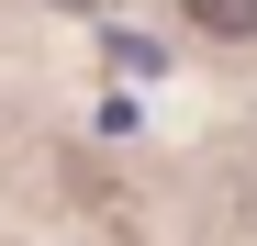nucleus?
<instances>
[{
    "mask_svg": "<svg viewBox=\"0 0 257 246\" xmlns=\"http://www.w3.org/2000/svg\"><path fill=\"white\" fill-rule=\"evenodd\" d=\"M179 12H190L201 34H224V45H246V34H257V0H179Z\"/></svg>",
    "mask_w": 257,
    "mask_h": 246,
    "instance_id": "nucleus-1",
    "label": "nucleus"
},
{
    "mask_svg": "<svg viewBox=\"0 0 257 246\" xmlns=\"http://www.w3.org/2000/svg\"><path fill=\"white\" fill-rule=\"evenodd\" d=\"M67 12H101V0H67Z\"/></svg>",
    "mask_w": 257,
    "mask_h": 246,
    "instance_id": "nucleus-2",
    "label": "nucleus"
}]
</instances>
